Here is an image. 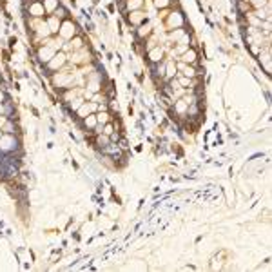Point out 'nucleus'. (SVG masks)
<instances>
[{"mask_svg":"<svg viewBox=\"0 0 272 272\" xmlns=\"http://www.w3.org/2000/svg\"><path fill=\"white\" fill-rule=\"evenodd\" d=\"M13 144H15L13 138H2L0 140V147L2 149H9V147H13Z\"/></svg>","mask_w":272,"mask_h":272,"instance_id":"1","label":"nucleus"},{"mask_svg":"<svg viewBox=\"0 0 272 272\" xmlns=\"http://www.w3.org/2000/svg\"><path fill=\"white\" fill-rule=\"evenodd\" d=\"M73 31H74V27H73L71 24H65V25L62 27V35H64V36H71Z\"/></svg>","mask_w":272,"mask_h":272,"instance_id":"2","label":"nucleus"},{"mask_svg":"<svg viewBox=\"0 0 272 272\" xmlns=\"http://www.w3.org/2000/svg\"><path fill=\"white\" fill-rule=\"evenodd\" d=\"M62 62H64V56H62V54H58V56H54V60L51 62V67H58V65H62Z\"/></svg>","mask_w":272,"mask_h":272,"instance_id":"3","label":"nucleus"},{"mask_svg":"<svg viewBox=\"0 0 272 272\" xmlns=\"http://www.w3.org/2000/svg\"><path fill=\"white\" fill-rule=\"evenodd\" d=\"M49 25H51V31H58V29H56V27H58V20H56V18H53L51 22H49Z\"/></svg>","mask_w":272,"mask_h":272,"instance_id":"4","label":"nucleus"},{"mask_svg":"<svg viewBox=\"0 0 272 272\" xmlns=\"http://www.w3.org/2000/svg\"><path fill=\"white\" fill-rule=\"evenodd\" d=\"M183 60H185V62H192V60H194V53H192V51L187 53L185 56H183Z\"/></svg>","mask_w":272,"mask_h":272,"instance_id":"5","label":"nucleus"},{"mask_svg":"<svg viewBox=\"0 0 272 272\" xmlns=\"http://www.w3.org/2000/svg\"><path fill=\"white\" fill-rule=\"evenodd\" d=\"M151 56H152V60H160L158 56H161V53H160V51H154V53L151 54Z\"/></svg>","mask_w":272,"mask_h":272,"instance_id":"6","label":"nucleus"},{"mask_svg":"<svg viewBox=\"0 0 272 272\" xmlns=\"http://www.w3.org/2000/svg\"><path fill=\"white\" fill-rule=\"evenodd\" d=\"M185 74H187V76H192V74H194V69H190V67H185Z\"/></svg>","mask_w":272,"mask_h":272,"instance_id":"7","label":"nucleus"},{"mask_svg":"<svg viewBox=\"0 0 272 272\" xmlns=\"http://www.w3.org/2000/svg\"><path fill=\"white\" fill-rule=\"evenodd\" d=\"M33 13H36V15L42 13V8H40V5H35V8H33Z\"/></svg>","mask_w":272,"mask_h":272,"instance_id":"8","label":"nucleus"},{"mask_svg":"<svg viewBox=\"0 0 272 272\" xmlns=\"http://www.w3.org/2000/svg\"><path fill=\"white\" fill-rule=\"evenodd\" d=\"M165 4H167V0H156V5H158V8L160 5H165Z\"/></svg>","mask_w":272,"mask_h":272,"instance_id":"9","label":"nucleus"},{"mask_svg":"<svg viewBox=\"0 0 272 272\" xmlns=\"http://www.w3.org/2000/svg\"><path fill=\"white\" fill-rule=\"evenodd\" d=\"M85 124H87V125H94V124H96V120H94V118H89Z\"/></svg>","mask_w":272,"mask_h":272,"instance_id":"10","label":"nucleus"},{"mask_svg":"<svg viewBox=\"0 0 272 272\" xmlns=\"http://www.w3.org/2000/svg\"><path fill=\"white\" fill-rule=\"evenodd\" d=\"M105 116H107V114H100V116H98V120H100V122H105V120H107Z\"/></svg>","mask_w":272,"mask_h":272,"instance_id":"11","label":"nucleus"},{"mask_svg":"<svg viewBox=\"0 0 272 272\" xmlns=\"http://www.w3.org/2000/svg\"><path fill=\"white\" fill-rule=\"evenodd\" d=\"M0 125H4V118H0Z\"/></svg>","mask_w":272,"mask_h":272,"instance_id":"12","label":"nucleus"},{"mask_svg":"<svg viewBox=\"0 0 272 272\" xmlns=\"http://www.w3.org/2000/svg\"><path fill=\"white\" fill-rule=\"evenodd\" d=\"M0 98H2V94H0Z\"/></svg>","mask_w":272,"mask_h":272,"instance_id":"13","label":"nucleus"},{"mask_svg":"<svg viewBox=\"0 0 272 272\" xmlns=\"http://www.w3.org/2000/svg\"><path fill=\"white\" fill-rule=\"evenodd\" d=\"M0 111H2V109H0Z\"/></svg>","mask_w":272,"mask_h":272,"instance_id":"14","label":"nucleus"}]
</instances>
